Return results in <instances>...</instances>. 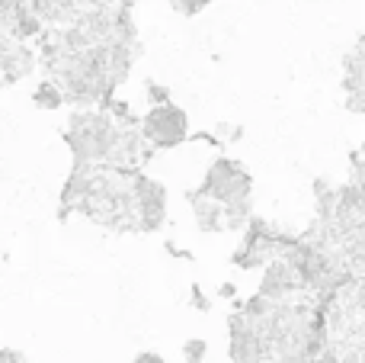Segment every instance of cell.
Listing matches in <instances>:
<instances>
[{"mask_svg":"<svg viewBox=\"0 0 365 363\" xmlns=\"http://www.w3.org/2000/svg\"><path fill=\"white\" fill-rule=\"evenodd\" d=\"M199 193L218 199L225 206L227 216V229H237L244 219H250V206H253V180L237 161L231 158H215L212 167L205 171Z\"/></svg>","mask_w":365,"mask_h":363,"instance_id":"2","label":"cell"},{"mask_svg":"<svg viewBox=\"0 0 365 363\" xmlns=\"http://www.w3.org/2000/svg\"><path fill=\"white\" fill-rule=\"evenodd\" d=\"M148 100H151V106H154V103H164L167 100V90L164 87H154V84H151V87H148Z\"/></svg>","mask_w":365,"mask_h":363,"instance_id":"9","label":"cell"},{"mask_svg":"<svg viewBox=\"0 0 365 363\" xmlns=\"http://www.w3.org/2000/svg\"><path fill=\"white\" fill-rule=\"evenodd\" d=\"M192 299H195V306H199V309H208V299L199 293V287H192Z\"/></svg>","mask_w":365,"mask_h":363,"instance_id":"12","label":"cell"},{"mask_svg":"<svg viewBox=\"0 0 365 363\" xmlns=\"http://www.w3.org/2000/svg\"><path fill=\"white\" fill-rule=\"evenodd\" d=\"M189 203H192V216H195V225H199L202 232H208V235H215V232H225L227 229V216H225V206L218 203V199L205 197V193H189Z\"/></svg>","mask_w":365,"mask_h":363,"instance_id":"5","label":"cell"},{"mask_svg":"<svg viewBox=\"0 0 365 363\" xmlns=\"http://www.w3.org/2000/svg\"><path fill=\"white\" fill-rule=\"evenodd\" d=\"M132 126V122H128ZM128 126L115 122V116L109 113H93V109H83V113H74L68 122V132H64V141H68L71 154H74L77 167H125L128 161L138 158V139L141 132L135 135Z\"/></svg>","mask_w":365,"mask_h":363,"instance_id":"1","label":"cell"},{"mask_svg":"<svg viewBox=\"0 0 365 363\" xmlns=\"http://www.w3.org/2000/svg\"><path fill=\"white\" fill-rule=\"evenodd\" d=\"M132 363H164V357H160V354H154V351H141Z\"/></svg>","mask_w":365,"mask_h":363,"instance_id":"10","label":"cell"},{"mask_svg":"<svg viewBox=\"0 0 365 363\" xmlns=\"http://www.w3.org/2000/svg\"><path fill=\"white\" fill-rule=\"evenodd\" d=\"M32 103L38 109H58L64 103V90L58 81H38L36 90H32Z\"/></svg>","mask_w":365,"mask_h":363,"instance_id":"6","label":"cell"},{"mask_svg":"<svg viewBox=\"0 0 365 363\" xmlns=\"http://www.w3.org/2000/svg\"><path fill=\"white\" fill-rule=\"evenodd\" d=\"M141 139L158 151H170L189 139V116L177 103L164 100L154 103L145 116H141Z\"/></svg>","mask_w":365,"mask_h":363,"instance_id":"3","label":"cell"},{"mask_svg":"<svg viewBox=\"0 0 365 363\" xmlns=\"http://www.w3.org/2000/svg\"><path fill=\"white\" fill-rule=\"evenodd\" d=\"M167 4H170L177 13H182V16H195V13H202L212 0H167Z\"/></svg>","mask_w":365,"mask_h":363,"instance_id":"8","label":"cell"},{"mask_svg":"<svg viewBox=\"0 0 365 363\" xmlns=\"http://www.w3.org/2000/svg\"><path fill=\"white\" fill-rule=\"evenodd\" d=\"M205 354H208V341H202V338H189L182 344V360L186 363H202Z\"/></svg>","mask_w":365,"mask_h":363,"instance_id":"7","label":"cell"},{"mask_svg":"<svg viewBox=\"0 0 365 363\" xmlns=\"http://www.w3.org/2000/svg\"><path fill=\"white\" fill-rule=\"evenodd\" d=\"M0 363H23L16 351H0Z\"/></svg>","mask_w":365,"mask_h":363,"instance_id":"11","label":"cell"},{"mask_svg":"<svg viewBox=\"0 0 365 363\" xmlns=\"http://www.w3.org/2000/svg\"><path fill=\"white\" fill-rule=\"evenodd\" d=\"M132 206H135V229L158 232L167 219V190L160 180H151L145 174L132 177Z\"/></svg>","mask_w":365,"mask_h":363,"instance_id":"4","label":"cell"}]
</instances>
